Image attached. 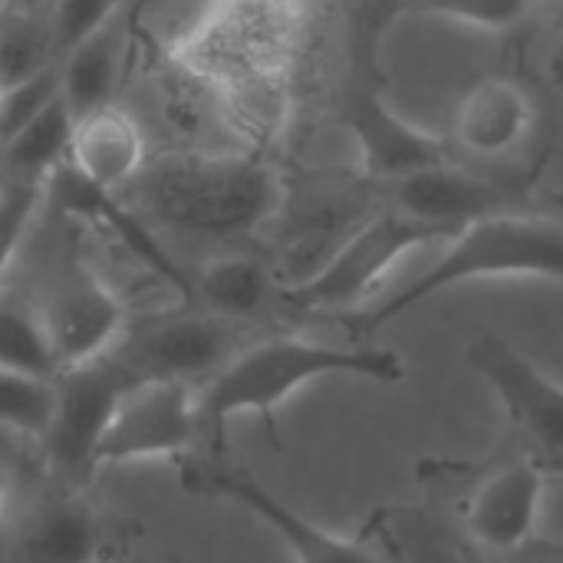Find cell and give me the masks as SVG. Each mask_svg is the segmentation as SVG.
Segmentation results:
<instances>
[{
  "mask_svg": "<svg viewBox=\"0 0 563 563\" xmlns=\"http://www.w3.org/2000/svg\"><path fill=\"white\" fill-rule=\"evenodd\" d=\"M135 40L139 26L132 20V10L122 7L115 16H109L102 26H96L59 56V96L73 119L119 102L132 69Z\"/></svg>",
  "mask_w": 563,
  "mask_h": 563,
  "instance_id": "ac0fdd59",
  "label": "cell"
},
{
  "mask_svg": "<svg viewBox=\"0 0 563 563\" xmlns=\"http://www.w3.org/2000/svg\"><path fill=\"white\" fill-rule=\"evenodd\" d=\"M73 129L76 119L66 109L63 96H56L26 129L0 145V178L49 181L69 162Z\"/></svg>",
  "mask_w": 563,
  "mask_h": 563,
  "instance_id": "44dd1931",
  "label": "cell"
},
{
  "mask_svg": "<svg viewBox=\"0 0 563 563\" xmlns=\"http://www.w3.org/2000/svg\"><path fill=\"white\" fill-rule=\"evenodd\" d=\"M132 386L135 379L109 353L59 369L53 379V416L40 435L59 485L86 488L92 482L99 439Z\"/></svg>",
  "mask_w": 563,
  "mask_h": 563,
  "instance_id": "9c48e42d",
  "label": "cell"
},
{
  "mask_svg": "<svg viewBox=\"0 0 563 563\" xmlns=\"http://www.w3.org/2000/svg\"><path fill=\"white\" fill-rule=\"evenodd\" d=\"M188 284L195 307L234 323L254 320L274 297H280L274 267L247 247H231L201 257L188 267Z\"/></svg>",
  "mask_w": 563,
  "mask_h": 563,
  "instance_id": "ffe728a7",
  "label": "cell"
},
{
  "mask_svg": "<svg viewBox=\"0 0 563 563\" xmlns=\"http://www.w3.org/2000/svg\"><path fill=\"white\" fill-rule=\"evenodd\" d=\"M452 238V231L416 221L396 208L379 211L356 228L313 274L280 284V300L294 310H346L360 303L399 257Z\"/></svg>",
  "mask_w": 563,
  "mask_h": 563,
  "instance_id": "ba28073f",
  "label": "cell"
},
{
  "mask_svg": "<svg viewBox=\"0 0 563 563\" xmlns=\"http://www.w3.org/2000/svg\"><path fill=\"white\" fill-rule=\"evenodd\" d=\"M498 277L563 280V191L518 198L465 224L452 238L449 251L426 274H419L386 300L360 313H346V330L356 336V343H366L386 323L406 317L442 290Z\"/></svg>",
  "mask_w": 563,
  "mask_h": 563,
  "instance_id": "277c9868",
  "label": "cell"
},
{
  "mask_svg": "<svg viewBox=\"0 0 563 563\" xmlns=\"http://www.w3.org/2000/svg\"><path fill=\"white\" fill-rule=\"evenodd\" d=\"M56 96H59V63L33 79L7 86L0 92V145H7L20 129H26Z\"/></svg>",
  "mask_w": 563,
  "mask_h": 563,
  "instance_id": "83f0119b",
  "label": "cell"
},
{
  "mask_svg": "<svg viewBox=\"0 0 563 563\" xmlns=\"http://www.w3.org/2000/svg\"><path fill=\"white\" fill-rule=\"evenodd\" d=\"M386 188H389V208L416 221L439 224L452 234L521 198L478 172L459 168L455 158L386 181Z\"/></svg>",
  "mask_w": 563,
  "mask_h": 563,
  "instance_id": "e0dca14e",
  "label": "cell"
},
{
  "mask_svg": "<svg viewBox=\"0 0 563 563\" xmlns=\"http://www.w3.org/2000/svg\"><path fill=\"white\" fill-rule=\"evenodd\" d=\"M432 563H462V561H455V558H432Z\"/></svg>",
  "mask_w": 563,
  "mask_h": 563,
  "instance_id": "d590c367",
  "label": "cell"
},
{
  "mask_svg": "<svg viewBox=\"0 0 563 563\" xmlns=\"http://www.w3.org/2000/svg\"><path fill=\"white\" fill-rule=\"evenodd\" d=\"M201 445L198 386L135 383L96 449V472L129 462H185Z\"/></svg>",
  "mask_w": 563,
  "mask_h": 563,
  "instance_id": "8fae6325",
  "label": "cell"
},
{
  "mask_svg": "<svg viewBox=\"0 0 563 563\" xmlns=\"http://www.w3.org/2000/svg\"><path fill=\"white\" fill-rule=\"evenodd\" d=\"M356 376L369 383H402L406 363L396 350L369 343H317L294 333L251 340L228 366L198 386V422L208 452H224V432L238 416H257L267 432L277 429V409L303 386Z\"/></svg>",
  "mask_w": 563,
  "mask_h": 563,
  "instance_id": "5b68a950",
  "label": "cell"
},
{
  "mask_svg": "<svg viewBox=\"0 0 563 563\" xmlns=\"http://www.w3.org/2000/svg\"><path fill=\"white\" fill-rule=\"evenodd\" d=\"M53 416V379L0 366V429L40 439Z\"/></svg>",
  "mask_w": 563,
  "mask_h": 563,
  "instance_id": "cb8c5ba5",
  "label": "cell"
},
{
  "mask_svg": "<svg viewBox=\"0 0 563 563\" xmlns=\"http://www.w3.org/2000/svg\"><path fill=\"white\" fill-rule=\"evenodd\" d=\"M181 488L198 498H214L244 508L284 541L294 563H379L363 541L320 528L317 521L290 508L284 498H277L254 472L231 462L224 452L185 459Z\"/></svg>",
  "mask_w": 563,
  "mask_h": 563,
  "instance_id": "30bf717a",
  "label": "cell"
},
{
  "mask_svg": "<svg viewBox=\"0 0 563 563\" xmlns=\"http://www.w3.org/2000/svg\"><path fill=\"white\" fill-rule=\"evenodd\" d=\"M468 363L498 396L511 426L521 429L544 459L563 462V383L498 333L478 336L468 346Z\"/></svg>",
  "mask_w": 563,
  "mask_h": 563,
  "instance_id": "4fadbf2b",
  "label": "cell"
},
{
  "mask_svg": "<svg viewBox=\"0 0 563 563\" xmlns=\"http://www.w3.org/2000/svg\"><path fill=\"white\" fill-rule=\"evenodd\" d=\"M515 563H563V548H554V544H538L531 541L525 551L511 554Z\"/></svg>",
  "mask_w": 563,
  "mask_h": 563,
  "instance_id": "4dcf8cb0",
  "label": "cell"
},
{
  "mask_svg": "<svg viewBox=\"0 0 563 563\" xmlns=\"http://www.w3.org/2000/svg\"><path fill=\"white\" fill-rule=\"evenodd\" d=\"M554 79L563 86V49H558V56H554Z\"/></svg>",
  "mask_w": 563,
  "mask_h": 563,
  "instance_id": "836d02e7",
  "label": "cell"
},
{
  "mask_svg": "<svg viewBox=\"0 0 563 563\" xmlns=\"http://www.w3.org/2000/svg\"><path fill=\"white\" fill-rule=\"evenodd\" d=\"M181 3L185 0H129V10H132L139 33H148V30L162 26L172 13H178Z\"/></svg>",
  "mask_w": 563,
  "mask_h": 563,
  "instance_id": "f546056e",
  "label": "cell"
},
{
  "mask_svg": "<svg viewBox=\"0 0 563 563\" xmlns=\"http://www.w3.org/2000/svg\"><path fill=\"white\" fill-rule=\"evenodd\" d=\"M0 10H10V0H0Z\"/></svg>",
  "mask_w": 563,
  "mask_h": 563,
  "instance_id": "8d00e7d4",
  "label": "cell"
},
{
  "mask_svg": "<svg viewBox=\"0 0 563 563\" xmlns=\"http://www.w3.org/2000/svg\"><path fill=\"white\" fill-rule=\"evenodd\" d=\"M112 544L106 515L82 488L59 485L0 528V563H99Z\"/></svg>",
  "mask_w": 563,
  "mask_h": 563,
  "instance_id": "7c38bea8",
  "label": "cell"
},
{
  "mask_svg": "<svg viewBox=\"0 0 563 563\" xmlns=\"http://www.w3.org/2000/svg\"><path fill=\"white\" fill-rule=\"evenodd\" d=\"M3 287L33 307L59 369L112 350L132 317L89 264L82 247V218L49 188L43 191Z\"/></svg>",
  "mask_w": 563,
  "mask_h": 563,
  "instance_id": "3957f363",
  "label": "cell"
},
{
  "mask_svg": "<svg viewBox=\"0 0 563 563\" xmlns=\"http://www.w3.org/2000/svg\"><path fill=\"white\" fill-rule=\"evenodd\" d=\"M409 0H369L363 10L350 13V59H353V76L363 82L386 86L383 66H379V46L386 30L393 26L396 16H402Z\"/></svg>",
  "mask_w": 563,
  "mask_h": 563,
  "instance_id": "484cf974",
  "label": "cell"
},
{
  "mask_svg": "<svg viewBox=\"0 0 563 563\" xmlns=\"http://www.w3.org/2000/svg\"><path fill=\"white\" fill-rule=\"evenodd\" d=\"M0 366L40 379L59 376V360L33 307L13 290H0Z\"/></svg>",
  "mask_w": 563,
  "mask_h": 563,
  "instance_id": "603a6c76",
  "label": "cell"
},
{
  "mask_svg": "<svg viewBox=\"0 0 563 563\" xmlns=\"http://www.w3.org/2000/svg\"><path fill=\"white\" fill-rule=\"evenodd\" d=\"M129 0H49V23L56 33L59 56L76 46L82 36H89L96 26H102L109 16H115Z\"/></svg>",
  "mask_w": 563,
  "mask_h": 563,
  "instance_id": "f1b7e54d",
  "label": "cell"
},
{
  "mask_svg": "<svg viewBox=\"0 0 563 563\" xmlns=\"http://www.w3.org/2000/svg\"><path fill=\"white\" fill-rule=\"evenodd\" d=\"M7 518H10V482L0 468V528L7 525Z\"/></svg>",
  "mask_w": 563,
  "mask_h": 563,
  "instance_id": "1f68e13d",
  "label": "cell"
},
{
  "mask_svg": "<svg viewBox=\"0 0 563 563\" xmlns=\"http://www.w3.org/2000/svg\"><path fill=\"white\" fill-rule=\"evenodd\" d=\"M561 49H563V43H561Z\"/></svg>",
  "mask_w": 563,
  "mask_h": 563,
  "instance_id": "f35d334b",
  "label": "cell"
},
{
  "mask_svg": "<svg viewBox=\"0 0 563 563\" xmlns=\"http://www.w3.org/2000/svg\"><path fill=\"white\" fill-rule=\"evenodd\" d=\"M0 92H3V89H0Z\"/></svg>",
  "mask_w": 563,
  "mask_h": 563,
  "instance_id": "ab89813d",
  "label": "cell"
},
{
  "mask_svg": "<svg viewBox=\"0 0 563 563\" xmlns=\"http://www.w3.org/2000/svg\"><path fill=\"white\" fill-rule=\"evenodd\" d=\"M541 0H409L406 13L445 16L475 30L508 33L534 16Z\"/></svg>",
  "mask_w": 563,
  "mask_h": 563,
  "instance_id": "d4e9b609",
  "label": "cell"
},
{
  "mask_svg": "<svg viewBox=\"0 0 563 563\" xmlns=\"http://www.w3.org/2000/svg\"><path fill=\"white\" fill-rule=\"evenodd\" d=\"M244 327L247 323L214 317L195 303H175L129 317L106 353L135 383L201 386L251 343Z\"/></svg>",
  "mask_w": 563,
  "mask_h": 563,
  "instance_id": "52a82bcc",
  "label": "cell"
},
{
  "mask_svg": "<svg viewBox=\"0 0 563 563\" xmlns=\"http://www.w3.org/2000/svg\"><path fill=\"white\" fill-rule=\"evenodd\" d=\"M538 109L531 92L511 76L478 79L459 102L452 122V152L475 162L515 155L534 132Z\"/></svg>",
  "mask_w": 563,
  "mask_h": 563,
  "instance_id": "2e32d148",
  "label": "cell"
},
{
  "mask_svg": "<svg viewBox=\"0 0 563 563\" xmlns=\"http://www.w3.org/2000/svg\"><path fill=\"white\" fill-rule=\"evenodd\" d=\"M119 102L145 132L152 155L244 148L221 109L218 92L172 49L142 33L135 40L132 69Z\"/></svg>",
  "mask_w": 563,
  "mask_h": 563,
  "instance_id": "8992f818",
  "label": "cell"
},
{
  "mask_svg": "<svg viewBox=\"0 0 563 563\" xmlns=\"http://www.w3.org/2000/svg\"><path fill=\"white\" fill-rule=\"evenodd\" d=\"M303 43V0H205L165 46L221 99L244 148L261 152L287 115Z\"/></svg>",
  "mask_w": 563,
  "mask_h": 563,
  "instance_id": "7a4b0ae2",
  "label": "cell"
},
{
  "mask_svg": "<svg viewBox=\"0 0 563 563\" xmlns=\"http://www.w3.org/2000/svg\"><path fill=\"white\" fill-rule=\"evenodd\" d=\"M148 155V139L122 102L76 119L69 165L99 191H122L142 172Z\"/></svg>",
  "mask_w": 563,
  "mask_h": 563,
  "instance_id": "d6986e66",
  "label": "cell"
},
{
  "mask_svg": "<svg viewBox=\"0 0 563 563\" xmlns=\"http://www.w3.org/2000/svg\"><path fill=\"white\" fill-rule=\"evenodd\" d=\"M112 198L185 267L191 251L208 257L264 234L287 201V185L274 162L251 148L155 152Z\"/></svg>",
  "mask_w": 563,
  "mask_h": 563,
  "instance_id": "6da1fadb",
  "label": "cell"
},
{
  "mask_svg": "<svg viewBox=\"0 0 563 563\" xmlns=\"http://www.w3.org/2000/svg\"><path fill=\"white\" fill-rule=\"evenodd\" d=\"M386 86L353 79L346 92V125L353 129V139L360 145V158L373 178L396 181L402 175H412L419 168H432L442 162H452L455 152L449 139H439L432 132L416 129L406 122L386 99Z\"/></svg>",
  "mask_w": 563,
  "mask_h": 563,
  "instance_id": "5bb4252c",
  "label": "cell"
},
{
  "mask_svg": "<svg viewBox=\"0 0 563 563\" xmlns=\"http://www.w3.org/2000/svg\"><path fill=\"white\" fill-rule=\"evenodd\" d=\"M548 475L534 459H511L492 468L465 505V528L475 544L511 558L534 541Z\"/></svg>",
  "mask_w": 563,
  "mask_h": 563,
  "instance_id": "9a60e30c",
  "label": "cell"
},
{
  "mask_svg": "<svg viewBox=\"0 0 563 563\" xmlns=\"http://www.w3.org/2000/svg\"><path fill=\"white\" fill-rule=\"evenodd\" d=\"M366 3H369V0H350V13H356V10H363Z\"/></svg>",
  "mask_w": 563,
  "mask_h": 563,
  "instance_id": "e575fe53",
  "label": "cell"
},
{
  "mask_svg": "<svg viewBox=\"0 0 563 563\" xmlns=\"http://www.w3.org/2000/svg\"><path fill=\"white\" fill-rule=\"evenodd\" d=\"M59 63L49 10H7L0 20V89L33 79Z\"/></svg>",
  "mask_w": 563,
  "mask_h": 563,
  "instance_id": "7402d4cb",
  "label": "cell"
},
{
  "mask_svg": "<svg viewBox=\"0 0 563 563\" xmlns=\"http://www.w3.org/2000/svg\"><path fill=\"white\" fill-rule=\"evenodd\" d=\"M43 191H46V181L0 178V290L23 247V238L43 201Z\"/></svg>",
  "mask_w": 563,
  "mask_h": 563,
  "instance_id": "4316f807",
  "label": "cell"
},
{
  "mask_svg": "<svg viewBox=\"0 0 563 563\" xmlns=\"http://www.w3.org/2000/svg\"><path fill=\"white\" fill-rule=\"evenodd\" d=\"M3 13H7V10H0V20H3Z\"/></svg>",
  "mask_w": 563,
  "mask_h": 563,
  "instance_id": "74e56055",
  "label": "cell"
},
{
  "mask_svg": "<svg viewBox=\"0 0 563 563\" xmlns=\"http://www.w3.org/2000/svg\"><path fill=\"white\" fill-rule=\"evenodd\" d=\"M49 0H10V10H46Z\"/></svg>",
  "mask_w": 563,
  "mask_h": 563,
  "instance_id": "d6a6232c",
  "label": "cell"
}]
</instances>
